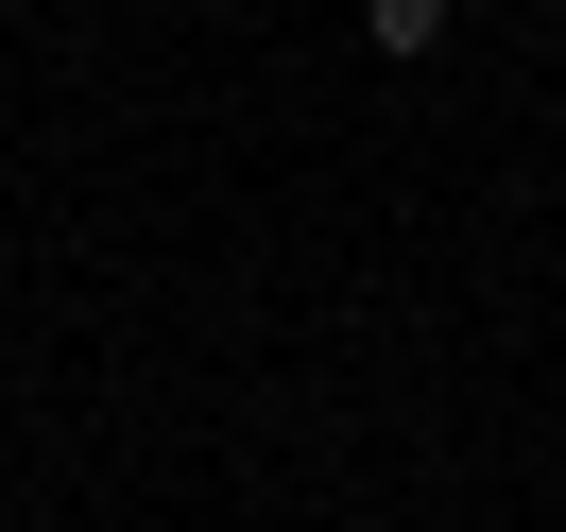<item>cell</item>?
Masks as SVG:
<instances>
[{"instance_id": "6da1fadb", "label": "cell", "mask_w": 566, "mask_h": 532, "mask_svg": "<svg viewBox=\"0 0 566 532\" xmlns=\"http://www.w3.org/2000/svg\"><path fill=\"white\" fill-rule=\"evenodd\" d=\"M360 35L378 52H447V0H360Z\"/></svg>"}]
</instances>
